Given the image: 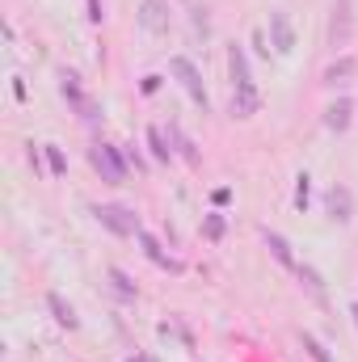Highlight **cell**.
I'll use <instances>...</instances> for the list:
<instances>
[{"instance_id":"obj_1","label":"cell","mask_w":358,"mask_h":362,"mask_svg":"<svg viewBox=\"0 0 358 362\" xmlns=\"http://www.w3.org/2000/svg\"><path fill=\"white\" fill-rule=\"evenodd\" d=\"M93 215H97V223H101V228H110L114 236H139V232H144V223H139V215H135L131 206L101 202V206H93Z\"/></svg>"},{"instance_id":"obj_2","label":"cell","mask_w":358,"mask_h":362,"mask_svg":"<svg viewBox=\"0 0 358 362\" xmlns=\"http://www.w3.org/2000/svg\"><path fill=\"white\" fill-rule=\"evenodd\" d=\"M93 169L101 173V181H110V185H122L127 181V152H118L114 144H97L89 152Z\"/></svg>"},{"instance_id":"obj_3","label":"cell","mask_w":358,"mask_h":362,"mask_svg":"<svg viewBox=\"0 0 358 362\" xmlns=\"http://www.w3.org/2000/svg\"><path fill=\"white\" fill-rule=\"evenodd\" d=\"M169 72H173V76L181 81V89L190 93V101L207 110V89H202V76H198L194 59H185V55H173V59H169Z\"/></svg>"},{"instance_id":"obj_4","label":"cell","mask_w":358,"mask_h":362,"mask_svg":"<svg viewBox=\"0 0 358 362\" xmlns=\"http://www.w3.org/2000/svg\"><path fill=\"white\" fill-rule=\"evenodd\" d=\"M354 34V4L350 0H333V17H329V47H346Z\"/></svg>"},{"instance_id":"obj_5","label":"cell","mask_w":358,"mask_h":362,"mask_svg":"<svg viewBox=\"0 0 358 362\" xmlns=\"http://www.w3.org/2000/svg\"><path fill=\"white\" fill-rule=\"evenodd\" d=\"M325 215H329L333 223H350V219H354V194H350L346 185H329V189H325Z\"/></svg>"},{"instance_id":"obj_6","label":"cell","mask_w":358,"mask_h":362,"mask_svg":"<svg viewBox=\"0 0 358 362\" xmlns=\"http://www.w3.org/2000/svg\"><path fill=\"white\" fill-rule=\"evenodd\" d=\"M139 25L148 34H169V0H144L139 4Z\"/></svg>"},{"instance_id":"obj_7","label":"cell","mask_w":358,"mask_h":362,"mask_svg":"<svg viewBox=\"0 0 358 362\" xmlns=\"http://www.w3.org/2000/svg\"><path fill=\"white\" fill-rule=\"evenodd\" d=\"M270 42H274L278 55H291V51H295V30H291V21H287L282 8L270 13Z\"/></svg>"},{"instance_id":"obj_8","label":"cell","mask_w":358,"mask_h":362,"mask_svg":"<svg viewBox=\"0 0 358 362\" xmlns=\"http://www.w3.org/2000/svg\"><path fill=\"white\" fill-rule=\"evenodd\" d=\"M59 89H64V97H68V101L76 105V114H81V118H101V114H97V105H93L89 97H85L81 81H76L72 72H64V76H59Z\"/></svg>"},{"instance_id":"obj_9","label":"cell","mask_w":358,"mask_h":362,"mask_svg":"<svg viewBox=\"0 0 358 362\" xmlns=\"http://www.w3.org/2000/svg\"><path fill=\"white\" fill-rule=\"evenodd\" d=\"M354 72H358V59H354V55H342V59H333V64L325 68V76H321V81H325L329 89H342V85H350V81H354Z\"/></svg>"},{"instance_id":"obj_10","label":"cell","mask_w":358,"mask_h":362,"mask_svg":"<svg viewBox=\"0 0 358 362\" xmlns=\"http://www.w3.org/2000/svg\"><path fill=\"white\" fill-rule=\"evenodd\" d=\"M350 122H354V101H350V97H337V101L325 110V127L342 135V131H350Z\"/></svg>"},{"instance_id":"obj_11","label":"cell","mask_w":358,"mask_h":362,"mask_svg":"<svg viewBox=\"0 0 358 362\" xmlns=\"http://www.w3.org/2000/svg\"><path fill=\"white\" fill-rule=\"evenodd\" d=\"M135 240H139V245H144V253H148V257H152V262H156V266H161V270H173V274H181V262H178V257H169V253H165V249H161V240H156V236H152V232H139V236H135Z\"/></svg>"},{"instance_id":"obj_12","label":"cell","mask_w":358,"mask_h":362,"mask_svg":"<svg viewBox=\"0 0 358 362\" xmlns=\"http://www.w3.org/2000/svg\"><path fill=\"white\" fill-rule=\"evenodd\" d=\"M228 68H232L236 89H253V72H249V55H245V47H228Z\"/></svg>"},{"instance_id":"obj_13","label":"cell","mask_w":358,"mask_h":362,"mask_svg":"<svg viewBox=\"0 0 358 362\" xmlns=\"http://www.w3.org/2000/svg\"><path fill=\"white\" fill-rule=\"evenodd\" d=\"M258 105H262L258 89H236V93H232V118H253V114H258Z\"/></svg>"},{"instance_id":"obj_14","label":"cell","mask_w":358,"mask_h":362,"mask_svg":"<svg viewBox=\"0 0 358 362\" xmlns=\"http://www.w3.org/2000/svg\"><path fill=\"white\" fill-rule=\"evenodd\" d=\"M169 144H173V152H178L181 160H190V165H198V148H194V139L181 131L178 122H169Z\"/></svg>"},{"instance_id":"obj_15","label":"cell","mask_w":358,"mask_h":362,"mask_svg":"<svg viewBox=\"0 0 358 362\" xmlns=\"http://www.w3.org/2000/svg\"><path fill=\"white\" fill-rule=\"evenodd\" d=\"M47 308H51V316H55V320H59L64 329H76V325H81V316L72 312V303H64V299H59L55 291H47Z\"/></svg>"},{"instance_id":"obj_16","label":"cell","mask_w":358,"mask_h":362,"mask_svg":"<svg viewBox=\"0 0 358 362\" xmlns=\"http://www.w3.org/2000/svg\"><path fill=\"white\" fill-rule=\"evenodd\" d=\"M266 245H270V253L287 266V270H295L299 262H295V253H291V245H287V236H278V232H266Z\"/></svg>"},{"instance_id":"obj_17","label":"cell","mask_w":358,"mask_h":362,"mask_svg":"<svg viewBox=\"0 0 358 362\" xmlns=\"http://www.w3.org/2000/svg\"><path fill=\"white\" fill-rule=\"evenodd\" d=\"M148 148H152V156H156V160H173V156H178V152L169 148V139H165V131H161V127H148Z\"/></svg>"},{"instance_id":"obj_18","label":"cell","mask_w":358,"mask_h":362,"mask_svg":"<svg viewBox=\"0 0 358 362\" xmlns=\"http://www.w3.org/2000/svg\"><path fill=\"white\" fill-rule=\"evenodd\" d=\"M295 274H299V282H304V286H308V291H312L321 303H325V282H321V274L312 270V266H304V262L295 266Z\"/></svg>"},{"instance_id":"obj_19","label":"cell","mask_w":358,"mask_h":362,"mask_svg":"<svg viewBox=\"0 0 358 362\" xmlns=\"http://www.w3.org/2000/svg\"><path fill=\"white\" fill-rule=\"evenodd\" d=\"M110 282H114V291H118V295H122V299H135V282H131V278H127V274L118 270V266H114V270H110Z\"/></svg>"},{"instance_id":"obj_20","label":"cell","mask_w":358,"mask_h":362,"mask_svg":"<svg viewBox=\"0 0 358 362\" xmlns=\"http://www.w3.org/2000/svg\"><path fill=\"white\" fill-rule=\"evenodd\" d=\"M47 165H51V173H55V177H64V173H68V156H64L55 144H47Z\"/></svg>"},{"instance_id":"obj_21","label":"cell","mask_w":358,"mask_h":362,"mask_svg":"<svg viewBox=\"0 0 358 362\" xmlns=\"http://www.w3.org/2000/svg\"><path fill=\"white\" fill-rule=\"evenodd\" d=\"M299 341H304V350H308V354H312V358H316V362H333V358H329V350H325V346H321V341H316L312 333H304Z\"/></svg>"},{"instance_id":"obj_22","label":"cell","mask_w":358,"mask_h":362,"mask_svg":"<svg viewBox=\"0 0 358 362\" xmlns=\"http://www.w3.org/2000/svg\"><path fill=\"white\" fill-rule=\"evenodd\" d=\"M308 194H312V185H308V173H299V177H295V206H299V211L308 206Z\"/></svg>"},{"instance_id":"obj_23","label":"cell","mask_w":358,"mask_h":362,"mask_svg":"<svg viewBox=\"0 0 358 362\" xmlns=\"http://www.w3.org/2000/svg\"><path fill=\"white\" fill-rule=\"evenodd\" d=\"M202 232H207V240H219V236H224V215H207Z\"/></svg>"},{"instance_id":"obj_24","label":"cell","mask_w":358,"mask_h":362,"mask_svg":"<svg viewBox=\"0 0 358 362\" xmlns=\"http://www.w3.org/2000/svg\"><path fill=\"white\" fill-rule=\"evenodd\" d=\"M194 34H211V21H207V8H194Z\"/></svg>"},{"instance_id":"obj_25","label":"cell","mask_w":358,"mask_h":362,"mask_svg":"<svg viewBox=\"0 0 358 362\" xmlns=\"http://www.w3.org/2000/svg\"><path fill=\"white\" fill-rule=\"evenodd\" d=\"M127 160H131V165H135V169H148V160H144V156H139V148H127Z\"/></svg>"},{"instance_id":"obj_26","label":"cell","mask_w":358,"mask_h":362,"mask_svg":"<svg viewBox=\"0 0 358 362\" xmlns=\"http://www.w3.org/2000/svg\"><path fill=\"white\" fill-rule=\"evenodd\" d=\"M85 4H89V21H101V17H105V13H101V0H85Z\"/></svg>"},{"instance_id":"obj_27","label":"cell","mask_w":358,"mask_h":362,"mask_svg":"<svg viewBox=\"0 0 358 362\" xmlns=\"http://www.w3.org/2000/svg\"><path fill=\"white\" fill-rule=\"evenodd\" d=\"M161 89V76H144V93H156Z\"/></svg>"},{"instance_id":"obj_28","label":"cell","mask_w":358,"mask_h":362,"mask_svg":"<svg viewBox=\"0 0 358 362\" xmlns=\"http://www.w3.org/2000/svg\"><path fill=\"white\" fill-rule=\"evenodd\" d=\"M350 316H354V325H358V299H354V303H350Z\"/></svg>"}]
</instances>
